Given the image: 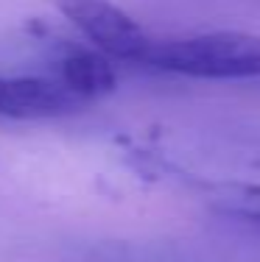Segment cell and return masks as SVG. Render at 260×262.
<instances>
[{"label":"cell","instance_id":"6da1fadb","mask_svg":"<svg viewBox=\"0 0 260 262\" xmlns=\"http://www.w3.org/2000/svg\"><path fill=\"white\" fill-rule=\"evenodd\" d=\"M140 64L188 78H260V34L207 31L176 39H151Z\"/></svg>","mask_w":260,"mask_h":262},{"label":"cell","instance_id":"7a4b0ae2","mask_svg":"<svg viewBox=\"0 0 260 262\" xmlns=\"http://www.w3.org/2000/svg\"><path fill=\"white\" fill-rule=\"evenodd\" d=\"M51 3L92 42L95 51L109 59L140 64V56L146 53L151 36L121 6L109 0H51Z\"/></svg>","mask_w":260,"mask_h":262},{"label":"cell","instance_id":"3957f363","mask_svg":"<svg viewBox=\"0 0 260 262\" xmlns=\"http://www.w3.org/2000/svg\"><path fill=\"white\" fill-rule=\"evenodd\" d=\"M82 101L56 78L0 76V117L11 120H53L82 112Z\"/></svg>","mask_w":260,"mask_h":262},{"label":"cell","instance_id":"277c9868","mask_svg":"<svg viewBox=\"0 0 260 262\" xmlns=\"http://www.w3.org/2000/svg\"><path fill=\"white\" fill-rule=\"evenodd\" d=\"M56 81L82 103H90L115 92L117 73L109 56L95 48H67L56 59Z\"/></svg>","mask_w":260,"mask_h":262},{"label":"cell","instance_id":"5b68a950","mask_svg":"<svg viewBox=\"0 0 260 262\" xmlns=\"http://www.w3.org/2000/svg\"><path fill=\"white\" fill-rule=\"evenodd\" d=\"M213 209L235 221L257 223L260 226V184L227 182L213 190Z\"/></svg>","mask_w":260,"mask_h":262}]
</instances>
